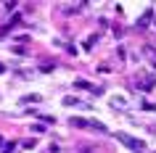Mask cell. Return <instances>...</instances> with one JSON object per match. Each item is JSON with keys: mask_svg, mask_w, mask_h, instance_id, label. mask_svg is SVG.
Listing matches in <instances>:
<instances>
[{"mask_svg": "<svg viewBox=\"0 0 156 153\" xmlns=\"http://www.w3.org/2000/svg\"><path fill=\"white\" fill-rule=\"evenodd\" d=\"M116 140H119L122 145H127V148H132V151H143V148H146V143H143V140L130 137V135H124V132H116Z\"/></svg>", "mask_w": 156, "mask_h": 153, "instance_id": "obj_1", "label": "cell"}, {"mask_svg": "<svg viewBox=\"0 0 156 153\" xmlns=\"http://www.w3.org/2000/svg\"><path fill=\"white\" fill-rule=\"evenodd\" d=\"M72 127H90L87 119H72Z\"/></svg>", "mask_w": 156, "mask_h": 153, "instance_id": "obj_2", "label": "cell"}, {"mask_svg": "<svg viewBox=\"0 0 156 153\" xmlns=\"http://www.w3.org/2000/svg\"><path fill=\"white\" fill-rule=\"evenodd\" d=\"M77 87H82V90H90L93 85H90V82H87V79H77Z\"/></svg>", "mask_w": 156, "mask_h": 153, "instance_id": "obj_3", "label": "cell"}, {"mask_svg": "<svg viewBox=\"0 0 156 153\" xmlns=\"http://www.w3.org/2000/svg\"><path fill=\"white\" fill-rule=\"evenodd\" d=\"M64 103H66V106H82L77 98H64Z\"/></svg>", "mask_w": 156, "mask_h": 153, "instance_id": "obj_4", "label": "cell"}, {"mask_svg": "<svg viewBox=\"0 0 156 153\" xmlns=\"http://www.w3.org/2000/svg\"><path fill=\"white\" fill-rule=\"evenodd\" d=\"M32 100H40V95H27V98H21V103H32Z\"/></svg>", "mask_w": 156, "mask_h": 153, "instance_id": "obj_5", "label": "cell"}, {"mask_svg": "<svg viewBox=\"0 0 156 153\" xmlns=\"http://www.w3.org/2000/svg\"><path fill=\"white\" fill-rule=\"evenodd\" d=\"M32 132H34V135H42V132H45V127H40V124H34V127H32Z\"/></svg>", "mask_w": 156, "mask_h": 153, "instance_id": "obj_6", "label": "cell"}, {"mask_svg": "<svg viewBox=\"0 0 156 153\" xmlns=\"http://www.w3.org/2000/svg\"><path fill=\"white\" fill-rule=\"evenodd\" d=\"M3 69H5V66H3V64H0V71H3Z\"/></svg>", "mask_w": 156, "mask_h": 153, "instance_id": "obj_7", "label": "cell"}]
</instances>
